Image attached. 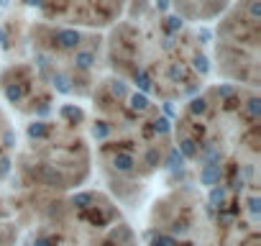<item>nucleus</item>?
Wrapping results in <instances>:
<instances>
[{"label":"nucleus","mask_w":261,"mask_h":246,"mask_svg":"<svg viewBox=\"0 0 261 246\" xmlns=\"http://www.w3.org/2000/svg\"><path fill=\"white\" fill-rule=\"evenodd\" d=\"M220 164H205L202 167V172H200V180H202V185H207V187H213L218 180H220Z\"/></svg>","instance_id":"obj_1"},{"label":"nucleus","mask_w":261,"mask_h":246,"mask_svg":"<svg viewBox=\"0 0 261 246\" xmlns=\"http://www.w3.org/2000/svg\"><path fill=\"white\" fill-rule=\"evenodd\" d=\"M57 41H59L62 49H74L80 44V34L77 31H59L57 34Z\"/></svg>","instance_id":"obj_2"},{"label":"nucleus","mask_w":261,"mask_h":246,"mask_svg":"<svg viewBox=\"0 0 261 246\" xmlns=\"http://www.w3.org/2000/svg\"><path fill=\"white\" fill-rule=\"evenodd\" d=\"M185 159H195L197 157V146H195V139H182L179 141V149H177Z\"/></svg>","instance_id":"obj_3"},{"label":"nucleus","mask_w":261,"mask_h":246,"mask_svg":"<svg viewBox=\"0 0 261 246\" xmlns=\"http://www.w3.org/2000/svg\"><path fill=\"white\" fill-rule=\"evenodd\" d=\"M128 100H130V108L139 110V113H144V110L149 108V97H146L144 92H134V95H128Z\"/></svg>","instance_id":"obj_4"},{"label":"nucleus","mask_w":261,"mask_h":246,"mask_svg":"<svg viewBox=\"0 0 261 246\" xmlns=\"http://www.w3.org/2000/svg\"><path fill=\"white\" fill-rule=\"evenodd\" d=\"M113 164H115V169H120V172H130V169H134V157H130V154H115Z\"/></svg>","instance_id":"obj_5"},{"label":"nucleus","mask_w":261,"mask_h":246,"mask_svg":"<svg viewBox=\"0 0 261 246\" xmlns=\"http://www.w3.org/2000/svg\"><path fill=\"white\" fill-rule=\"evenodd\" d=\"M134 82H136V87L146 95V92H151V77H149V72H144V69H139L136 72V77H134Z\"/></svg>","instance_id":"obj_6"},{"label":"nucleus","mask_w":261,"mask_h":246,"mask_svg":"<svg viewBox=\"0 0 261 246\" xmlns=\"http://www.w3.org/2000/svg\"><path fill=\"white\" fill-rule=\"evenodd\" d=\"M74 64H77L80 69H90V67L95 64V57H92V52H77V57H74Z\"/></svg>","instance_id":"obj_7"},{"label":"nucleus","mask_w":261,"mask_h":246,"mask_svg":"<svg viewBox=\"0 0 261 246\" xmlns=\"http://www.w3.org/2000/svg\"><path fill=\"white\" fill-rule=\"evenodd\" d=\"M29 136H31V139H41V136H46V123L34 120L31 126H29Z\"/></svg>","instance_id":"obj_8"},{"label":"nucleus","mask_w":261,"mask_h":246,"mask_svg":"<svg viewBox=\"0 0 261 246\" xmlns=\"http://www.w3.org/2000/svg\"><path fill=\"white\" fill-rule=\"evenodd\" d=\"M205 110H207V100H205V97H192L190 113H192V115H202Z\"/></svg>","instance_id":"obj_9"},{"label":"nucleus","mask_w":261,"mask_h":246,"mask_svg":"<svg viewBox=\"0 0 261 246\" xmlns=\"http://www.w3.org/2000/svg\"><path fill=\"white\" fill-rule=\"evenodd\" d=\"M192 67L200 72V75H207V69H210V64H207V57H202V54H197L195 59H192Z\"/></svg>","instance_id":"obj_10"},{"label":"nucleus","mask_w":261,"mask_h":246,"mask_svg":"<svg viewBox=\"0 0 261 246\" xmlns=\"http://www.w3.org/2000/svg\"><path fill=\"white\" fill-rule=\"evenodd\" d=\"M169 77H172L174 82H179V80L185 82V77H187V69H185L182 64H172V67H169Z\"/></svg>","instance_id":"obj_11"},{"label":"nucleus","mask_w":261,"mask_h":246,"mask_svg":"<svg viewBox=\"0 0 261 246\" xmlns=\"http://www.w3.org/2000/svg\"><path fill=\"white\" fill-rule=\"evenodd\" d=\"M246 110H248L251 118H258V113H261V100H258V97H251L248 105H246Z\"/></svg>","instance_id":"obj_12"},{"label":"nucleus","mask_w":261,"mask_h":246,"mask_svg":"<svg viewBox=\"0 0 261 246\" xmlns=\"http://www.w3.org/2000/svg\"><path fill=\"white\" fill-rule=\"evenodd\" d=\"M154 131H156V134H169V118H164V115L156 118V120H154Z\"/></svg>","instance_id":"obj_13"},{"label":"nucleus","mask_w":261,"mask_h":246,"mask_svg":"<svg viewBox=\"0 0 261 246\" xmlns=\"http://www.w3.org/2000/svg\"><path fill=\"white\" fill-rule=\"evenodd\" d=\"M54 85H57L59 92H69V90H72V87H69V80H67L64 75H54Z\"/></svg>","instance_id":"obj_14"},{"label":"nucleus","mask_w":261,"mask_h":246,"mask_svg":"<svg viewBox=\"0 0 261 246\" xmlns=\"http://www.w3.org/2000/svg\"><path fill=\"white\" fill-rule=\"evenodd\" d=\"M110 90H113V95H115V97H128V87H125L120 80H115V82L110 85Z\"/></svg>","instance_id":"obj_15"},{"label":"nucleus","mask_w":261,"mask_h":246,"mask_svg":"<svg viewBox=\"0 0 261 246\" xmlns=\"http://www.w3.org/2000/svg\"><path fill=\"white\" fill-rule=\"evenodd\" d=\"M6 95H8V100H11V103H18V100L23 97V90L11 85V87H6Z\"/></svg>","instance_id":"obj_16"},{"label":"nucleus","mask_w":261,"mask_h":246,"mask_svg":"<svg viewBox=\"0 0 261 246\" xmlns=\"http://www.w3.org/2000/svg\"><path fill=\"white\" fill-rule=\"evenodd\" d=\"M92 134H95V139H105V136L110 134V129H108L105 123L100 120V123H95V129H92Z\"/></svg>","instance_id":"obj_17"},{"label":"nucleus","mask_w":261,"mask_h":246,"mask_svg":"<svg viewBox=\"0 0 261 246\" xmlns=\"http://www.w3.org/2000/svg\"><path fill=\"white\" fill-rule=\"evenodd\" d=\"M59 113H62V118H80V108H74V105H64Z\"/></svg>","instance_id":"obj_18"},{"label":"nucleus","mask_w":261,"mask_h":246,"mask_svg":"<svg viewBox=\"0 0 261 246\" xmlns=\"http://www.w3.org/2000/svg\"><path fill=\"white\" fill-rule=\"evenodd\" d=\"M223 200H225V190H223V187H215V190L210 192V203L218 205V203H223Z\"/></svg>","instance_id":"obj_19"},{"label":"nucleus","mask_w":261,"mask_h":246,"mask_svg":"<svg viewBox=\"0 0 261 246\" xmlns=\"http://www.w3.org/2000/svg\"><path fill=\"white\" fill-rule=\"evenodd\" d=\"M92 203V195H87V192H82V195H74V205L77 208H87Z\"/></svg>","instance_id":"obj_20"},{"label":"nucleus","mask_w":261,"mask_h":246,"mask_svg":"<svg viewBox=\"0 0 261 246\" xmlns=\"http://www.w3.org/2000/svg\"><path fill=\"white\" fill-rule=\"evenodd\" d=\"M182 162H185V157L174 149V152H172V157H169V167H172V169H177V167H182Z\"/></svg>","instance_id":"obj_21"},{"label":"nucleus","mask_w":261,"mask_h":246,"mask_svg":"<svg viewBox=\"0 0 261 246\" xmlns=\"http://www.w3.org/2000/svg\"><path fill=\"white\" fill-rule=\"evenodd\" d=\"M218 95H220V97H230V95H233V87H230V85H223V87H218Z\"/></svg>","instance_id":"obj_22"},{"label":"nucleus","mask_w":261,"mask_h":246,"mask_svg":"<svg viewBox=\"0 0 261 246\" xmlns=\"http://www.w3.org/2000/svg\"><path fill=\"white\" fill-rule=\"evenodd\" d=\"M169 29H172V31H174V29H182V18L172 16V18H169Z\"/></svg>","instance_id":"obj_23"},{"label":"nucleus","mask_w":261,"mask_h":246,"mask_svg":"<svg viewBox=\"0 0 261 246\" xmlns=\"http://www.w3.org/2000/svg\"><path fill=\"white\" fill-rule=\"evenodd\" d=\"M154 246H172V238H167V236H159V238L154 241Z\"/></svg>","instance_id":"obj_24"},{"label":"nucleus","mask_w":261,"mask_h":246,"mask_svg":"<svg viewBox=\"0 0 261 246\" xmlns=\"http://www.w3.org/2000/svg\"><path fill=\"white\" fill-rule=\"evenodd\" d=\"M258 13H261V6H258V0H253V3H251V16L258 18Z\"/></svg>","instance_id":"obj_25"},{"label":"nucleus","mask_w":261,"mask_h":246,"mask_svg":"<svg viewBox=\"0 0 261 246\" xmlns=\"http://www.w3.org/2000/svg\"><path fill=\"white\" fill-rule=\"evenodd\" d=\"M200 39H202V44H210V31L202 29V31H200Z\"/></svg>","instance_id":"obj_26"},{"label":"nucleus","mask_w":261,"mask_h":246,"mask_svg":"<svg viewBox=\"0 0 261 246\" xmlns=\"http://www.w3.org/2000/svg\"><path fill=\"white\" fill-rule=\"evenodd\" d=\"M146 159H149V162H151V164H154V162H156V159H159V152H154V149H151V152H149V154H146Z\"/></svg>","instance_id":"obj_27"},{"label":"nucleus","mask_w":261,"mask_h":246,"mask_svg":"<svg viewBox=\"0 0 261 246\" xmlns=\"http://www.w3.org/2000/svg\"><path fill=\"white\" fill-rule=\"evenodd\" d=\"M248 205H251V210H253V213H258V198H251V203H248Z\"/></svg>","instance_id":"obj_28"},{"label":"nucleus","mask_w":261,"mask_h":246,"mask_svg":"<svg viewBox=\"0 0 261 246\" xmlns=\"http://www.w3.org/2000/svg\"><path fill=\"white\" fill-rule=\"evenodd\" d=\"M36 246H54V241H49V238H39Z\"/></svg>","instance_id":"obj_29"},{"label":"nucleus","mask_w":261,"mask_h":246,"mask_svg":"<svg viewBox=\"0 0 261 246\" xmlns=\"http://www.w3.org/2000/svg\"><path fill=\"white\" fill-rule=\"evenodd\" d=\"M0 44H3V46L8 44V39H6V31H3V29H0Z\"/></svg>","instance_id":"obj_30"},{"label":"nucleus","mask_w":261,"mask_h":246,"mask_svg":"<svg viewBox=\"0 0 261 246\" xmlns=\"http://www.w3.org/2000/svg\"><path fill=\"white\" fill-rule=\"evenodd\" d=\"M26 3H29V6H39V3H41V0H26Z\"/></svg>","instance_id":"obj_31"}]
</instances>
